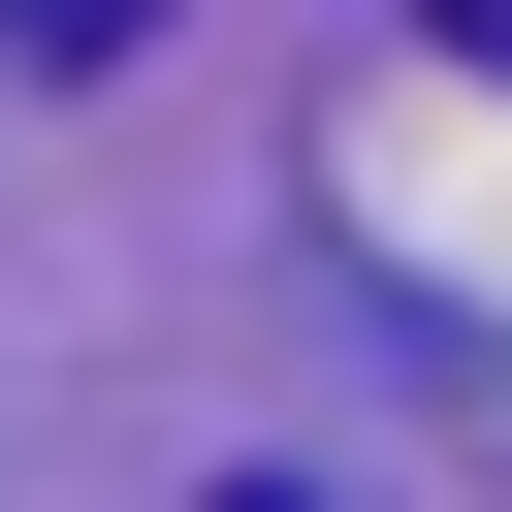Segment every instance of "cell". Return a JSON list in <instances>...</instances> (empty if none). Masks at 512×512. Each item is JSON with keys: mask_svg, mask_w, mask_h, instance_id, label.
<instances>
[{"mask_svg": "<svg viewBox=\"0 0 512 512\" xmlns=\"http://www.w3.org/2000/svg\"><path fill=\"white\" fill-rule=\"evenodd\" d=\"M128 32H160V0H0V64H128Z\"/></svg>", "mask_w": 512, "mask_h": 512, "instance_id": "6da1fadb", "label": "cell"}, {"mask_svg": "<svg viewBox=\"0 0 512 512\" xmlns=\"http://www.w3.org/2000/svg\"><path fill=\"white\" fill-rule=\"evenodd\" d=\"M448 32H480V64H512V0H448Z\"/></svg>", "mask_w": 512, "mask_h": 512, "instance_id": "7a4b0ae2", "label": "cell"}]
</instances>
